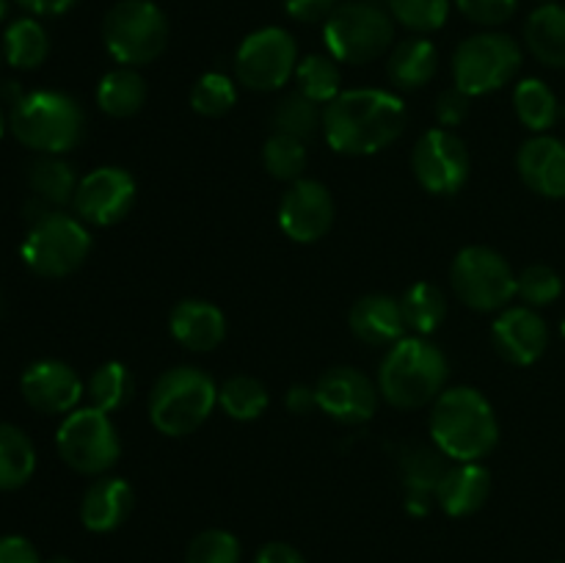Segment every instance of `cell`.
Returning a JSON list of instances; mask_svg holds the SVG:
<instances>
[{"mask_svg": "<svg viewBox=\"0 0 565 563\" xmlns=\"http://www.w3.org/2000/svg\"><path fill=\"white\" fill-rule=\"evenodd\" d=\"M326 47L331 59L362 66L381 59L395 42V22L390 11L367 0L340 3L323 25Z\"/></svg>", "mask_w": 565, "mask_h": 563, "instance_id": "8", "label": "cell"}, {"mask_svg": "<svg viewBox=\"0 0 565 563\" xmlns=\"http://www.w3.org/2000/svg\"><path fill=\"white\" fill-rule=\"evenodd\" d=\"M3 55L14 70H36L50 55V36L33 17H20L3 33Z\"/></svg>", "mask_w": 565, "mask_h": 563, "instance_id": "30", "label": "cell"}, {"mask_svg": "<svg viewBox=\"0 0 565 563\" xmlns=\"http://www.w3.org/2000/svg\"><path fill=\"white\" fill-rule=\"evenodd\" d=\"M3 130H6V121H3V110H0V138H3Z\"/></svg>", "mask_w": 565, "mask_h": 563, "instance_id": "51", "label": "cell"}, {"mask_svg": "<svg viewBox=\"0 0 565 563\" xmlns=\"http://www.w3.org/2000/svg\"><path fill=\"white\" fill-rule=\"evenodd\" d=\"M169 331L185 351L210 353L224 342L226 315L204 298H185L169 315Z\"/></svg>", "mask_w": 565, "mask_h": 563, "instance_id": "20", "label": "cell"}, {"mask_svg": "<svg viewBox=\"0 0 565 563\" xmlns=\"http://www.w3.org/2000/svg\"><path fill=\"white\" fill-rule=\"evenodd\" d=\"M235 103L237 86L224 72H204L191 88V108L199 116H207V119H218V116L230 114Z\"/></svg>", "mask_w": 565, "mask_h": 563, "instance_id": "38", "label": "cell"}, {"mask_svg": "<svg viewBox=\"0 0 565 563\" xmlns=\"http://www.w3.org/2000/svg\"><path fill=\"white\" fill-rule=\"evenodd\" d=\"M450 362L445 351L428 337H403L390 346L379 368V392L390 406L423 408L445 392Z\"/></svg>", "mask_w": 565, "mask_h": 563, "instance_id": "3", "label": "cell"}, {"mask_svg": "<svg viewBox=\"0 0 565 563\" xmlns=\"http://www.w3.org/2000/svg\"><path fill=\"white\" fill-rule=\"evenodd\" d=\"M296 86L298 94L309 97L318 105H329L342 94V72L337 59L323 53H312L298 61L296 66Z\"/></svg>", "mask_w": 565, "mask_h": 563, "instance_id": "33", "label": "cell"}, {"mask_svg": "<svg viewBox=\"0 0 565 563\" xmlns=\"http://www.w3.org/2000/svg\"><path fill=\"white\" fill-rule=\"evenodd\" d=\"M450 458L439 450V447L414 445L403 450L401 456V472L403 486H406V502L412 513H428L436 500L441 478L450 469Z\"/></svg>", "mask_w": 565, "mask_h": 563, "instance_id": "23", "label": "cell"}, {"mask_svg": "<svg viewBox=\"0 0 565 563\" xmlns=\"http://www.w3.org/2000/svg\"><path fill=\"white\" fill-rule=\"evenodd\" d=\"M77 182L81 180L75 174V166L61 155H42L28 169V185H31L33 196L53 208H64L75 199Z\"/></svg>", "mask_w": 565, "mask_h": 563, "instance_id": "28", "label": "cell"}, {"mask_svg": "<svg viewBox=\"0 0 565 563\" xmlns=\"http://www.w3.org/2000/svg\"><path fill=\"white\" fill-rule=\"evenodd\" d=\"M406 105L386 88H351L331 99L323 110V136L340 155L384 152L406 130Z\"/></svg>", "mask_w": 565, "mask_h": 563, "instance_id": "1", "label": "cell"}, {"mask_svg": "<svg viewBox=\"0 0 565 563\" xmlns=\"http://www.w3.org/2000/svg\"><path fill=\"white\" fill-rule=\"evenodd\" d=\"M491 495V472L480 461L452 464L441 478L436 502L450 517H472Z\"/></svg>", "mask_w": 565, "mask_h": 563, "instance_id": "24", "label": "cell"}, {"mask_svg": "<svg viewBox=\"0 0 565 563\" xmlns=\"http://www.w3.org/2000/svg\"><path fill=\"white\" fill-rule=\"evenodd\" d=\"M458 11L467 17L469 22L483 28L505 25L519 9V0H456Z\"/></svg>", "mask_w": 565, "mask_h": 563, "instance_id": "42", "label": "cell"}, {"mask_svg": "<svg viewBox=\"0 0 565 563\" xmlns=\"http://www.w3.org/2000/svg\"><path fill=\"white\" fill-rule=\"evenodd\" d=\"M9 130L22 147L39 155H66L83 141L86 114L72 94L42 92L22 94L9 114Z\"/></svg>", "mask_w": 565, "mask_h": 563, "instance_id": "4", "label": "cell"}, {"mask_svg": "<svg viewBox=\"0 0 565 563\" xmlns=\"http://www.w3.org/2000/svg\"><path fill=\"white\" fill-rule=\"evenodd\" d=\"M136 177L121 166H99L77 182L72 208L83 224L114 226L127 219L136 204Z\"/></svg>", "mask_w": 565, "mask_h": 563, "instance_id": "14", "label": "cell"}, {"mask_svg": "<svg viewBox=\"0 0 565 563\" xmlns=\"http://www.w3.org/2000/svg\"><path fill=\"white\" fill-rule=\"evenodd\" d=\"M439 72V50L430 39L412 36L403 39L392 47L390 61H386V75L403 92L428 86Z\"/></svg>", "mask_w": 565, "mask_h": 563, "instance_id": "25", "label": "cell"}, {"mask_svg": "<svg viewBox=\"0 0 565 563\" xmlns=\"http://www.w3.org/2000/svg\"><path fill=\"white\" fill-rule=\"evenodd\" d=\"M270 127H274V132H285V136L309 141V138L318 136V130H323V110L309 97L292 92L274 105Z\"/></svg>", "mask_w": 565, "mask_h": 563, "instance_id": "35", "label": "cell"}, {"mask_svg": "<svg viewBox=\"0 0 565 563\" xmlns=\"http://www.w3.org/2000/svg\"><path fill=\"white\" fill-rule=\"evenodd\" d=\"M298 44L285 28H259L248 33L235 53V77L252 92H279L298 66Z\"/></svg>", "mask_w": 565, "mask_h": 563, "instance_id": "12", "label": "cell"}, {"mask_svg": "<svg viewBox=\"0 0 565 563\" xmlns=\"http://www.w3.org/2000/svg\"><path fill=\"white\" fill-rule=\"evenodd\" d=\"M401 309L403 320H406V329H412L417 337H428L445 323L447 298L430 282H417V285H412L403 293Z\"/></svg>", "mask_w": 565, "mask_h": 563, "instance_id": "32", "label": "cell"}, {"mask_svg": "<svg viewBox=\"0 0 565 563\" xmlns=\"http://www.w3.org/2000/svg\"><path fill=\"white\" fill-rule=\"evenodd\" d=\"M147 81L132 66H116L97 83V105L114 119H130L147 105Z\"/></svg>", "mask_w": 565, "mask_h": 563, "instance_id": "27", "label": "cell"}, {"mask_svg": "<svg viewBox=\"0 0 565 563\" xmlns=\"http://www.w3.org/2000/svg\"><path fill=\"white\" fill-rule=\"evenodd\" d=\"M307 141L301 138L285 136V132H274L263 147V163L274 180L296 182L303 177L307 169Z\"/></svg>", "mask_w": 565, "mask_h": 563, "instance_id": "37", "label": "cell"}, {"mask_svg": "<svg viewBox=\"0 0 565 563\" xmlns=\"http://www.w3.org/2000/svg\"><path fill=\"white\" fill-rule=\"evenodd\" d=\"M6 11H9V0H0V22H3Z\"/></svg>", "mask_w": 565, "mask_h": 563, "instance_id": "50", "label": "cell"}, {"mask_svg": "<svg viewBox=\"0 0 565 563\" xmlns=\"http://www.w3.org/2000/svg\"><path fill=\"white\" fill-rule=\"evenodd\" d=\"M513 108H516L519 121L527 130H533L535 136L552 130L557 116H561L555 92L541 77H524V81L516 83V88H513Z\"/></svg>", "mask_w": 565, "mask_h": 563, "instance_id": "31", "label": "cell"}, {"mask_svg": "<svg viewBox=\"0 0 565 563\" xmlns=\"http://www.w3.org/2000/svg\"><path fill=\"white\" fill-rule=\"evenodd\" d=\"M132 486L119 475H99L81 500V522L92 533H110L132 513Z\"/></svg>", "mask_w": 565, "mask_h": 563, "instance_id": "21", "label": "cell"}, {"mask_svg": "<svg viewBox=\"0 0 565 563\" xmlns=\"http://www.w3.org/2000/svg\"><path fill=\"white\" fill-rule=\"evenodd\" d=\"M527 50L552 70H565V6L544 3L527 17L524 25Z\"/></svg>", "mask_w": 565, "mask_h": 563, "instance_id": "26", "label": "cell"}, {"mask_svg": "<svg viewBox=\"0 0 565 563\" xmlns=\"http://www.w3.org/2000/svg\"><path fill=\"white\" fill-rule=\"evenodd\" d=\"M546 3H550V0H546Z\"/></svg>", "mask_w": 565, "mask_h": 563, "instance_id": "53", "label": "cell"}, {"mask_svg": "<svg viewBox=\"0 0 565 563\" xmlns=\"http://www.w3.org/2000/svg\"><path fill=\"white\" fill-rule=\"evenodd\" d=\"M379 384L364 370L351 364L329 368L315 384V401L323 414L342 425H362L379 408Z\"/></svg>", "mask_w": 565, "mask_h": 563, "instance_id": "15", "label": "cell"}, {"mask_svg": "<svg viewBox=\"0 0 565 563\" xmlns=\"http://www.w3.org/2000/svg\"><path fill=\"white\" fill-rule=\"evenodd\" d=\"M254 563H307V557L296 550L292 544H285V541H270L263 550L257 552Z\"/></svg>", "mask_w": 565, "mask_h": 563, "instance_id": "46", "label": "cell"}, {"mask_svg": "<svg viewBox=\"0 0 565 563\" xmlns=\"http://www.w3.org/2000/svg\"><path fill=\"white\" fill-rule=\"evenodd\" d=\"M348 326L367 346H395L406 337L401 298H392L386 293H367L351 307Z\"/></svg>", "mask_w": 565, "mask_h": 563, "instance_id": "22", "label": "cell"}, {"mask_svg": "<svg viewBox=\"0 0 565 563\" xmlns=\"http://www.w3.org/2000/svg\"><path fill=\"white\" fill-rule=\"evenodd\" d=\"M412 169L419 185L436 196H452L461 191L472 171L467 144L447 127L423 132L412 152Z\"/></svg>", "mask_w": 565, "mask_h": 563, "instance_id": "13", "label": "cell"}, {"mask_svg": "<svg viewBox=\"0 0 565 563\" xmlns=\"http://www.w3.org/2000/svg\"><path fill=\"white\" fill-rule=\"evenodd\" d=\"M561 331H563V337H565V318H563V326H561Z\"/></svg>", "mask_w": 565, "mask_h": 563, "instance_id": "52", "label": "cell"}, {"mask_svg": "<svg viewBox=\"0 0 565 563\" xmlns=\"http://www.w3.org/2000/svg\"><path fill=\"white\" fill-rule=\"evenodd\" d=\"M430 439L450 461H480L500 442V419L489 397L475 386H450L430 408Z\"/></svg>", "mask_w": 565, "mask_h": 563, "instance_id": "2", "label": "cell"}, {"mask_svg": "<svg viewBox=\"0 0 565 563\" xmlns=\"http://www.w3.org/2000/svg\"><path fill=\"white\" fill-rule=\"evenodd\" d=\"M218 403V386L204 370L169 368L149 392V419L163 436H188L207 423Z\"/></svg>", "mask_w": 565, "mask_h": 563, "instance_id": "5", "label": "cell"}, {"mask_svg": "<svg viewBox=\"0 0 565 563\" xmlns=\"http://www.w3.org/2000/svg\"><path fill=\"white\" fill-rule=\"evenodd\" d=\"M491 346L516 368L539 362L550 348V326L533 307H505L491 323Z\"/></svg>", "mask_w": 565, "mask_h": 563, "instance_id": "18", "label": "cell"}, {"mask_svg": "<svg viewBox=\"0 0 565 563\" xmlns=\"http://www.w3.org/2000/svg\"><path fill=\"white\" fill-rule=\"evenodd\" d=\"M20 392L31 408L42 414H70L81 406L83 384L75 368H70L61 359H39L28 364L20 379Z\"/></svg>", "mask_w": 565, "mask_h": 563, "instance_id": "17", "label": "cell"}, {"mask_svg": "<svg viewBox=\"0 0 565 563\" xmlns=\"http://www.w3.org/2000/svg\"><path fill=\"white\" fill-rule=\"evenodd\" d=\"M132 375L127 370V364L121 362H105L88 375L86 381V395L88 406L99 408V412L110 414L119 412L127 406V401L132 397Z\"/></svg>", "mask_w": 565, "mask_h": 563, "instance_id": "34", "label": "cell"}, {"mask_svg": "<svg viewBox=\"0 0 565 563\" xmlns=\"http://www.w3.org/2000/svg\"><path fill=\"white\" fill-rule=\"evenodd\" d=\"M0 301H3V298H0Z\"/></svg>", "mask_w": 565, "mask_h": 563, "instance_id": "54", "label": "cell"}, {"mask_svg": "<svg viewBox=\"0 0 565 563\" xmlns=\"http://www.w3.org/2000/svg\"><path fill=\"white\" fill-rule=\"evenodd\" d=\"M55 450L70 469L99 478L119 461L121 439L110 414L94 406H77L61 419Z\"/></svg>", "mask_w": 565, "mask_h": 563, "instance_id": "10", "label": "cell"}, {"mask_svg": "<svg viewBox=\"0 0 565 563\" xmlns=\"http://www.w3.org/2000/svg\"><path fill=\"white\" fill-rule=\"evenodd\" d=\"M14 3L33 17H58L70 11L77 0H14Z\"/></svg>", "mask_w": 565, "mask_h": 563, "instance_id": "47", "label": "cell"}, {"mask_svg": "<svg viewBox=\"0 0 565 563\" xmlns=\"http://www.w3.org/2000/svg\"><path fill=\"white\" fill-rule=\"evenodd\" d=\"M218 406L237 423H252L268 408V390L254 375H230L218 386Z\"/></svg>", "mask_w": 565, "mask_h": 563, "instance_id": "36", "label": "cell"}, {"mask_svg": "<svg viewBox=\"0 0 565 563\" xmlns=\"http://www.w3.org/2000/svg\"><path fill=\"white\" fill-rule=\"evenodd\" d=\"M103 42L119 66H147L169 44V17L154 0H119L103 20Z\"/></svg>", "mask_w": 565, "mask_h": 563, "instance_id": "6", "label": "cell"}, {"mask_svg": "<svg viewBox=\"0 0 565 563\" xmlns=\"http://www.w3.org/2000/svg\"><path fill=\"white\" fill-rule=\"evenodd\" d=\"M287 408L292 414H307L312 408H318V401H315V386H303L296 384L290 392H287Z\"/></svg>", "mask_w": 565, "mask_h": 563, "instance_id": "48", "label": "cell"}, {"mask_svg": "<svg viewBox=\"0 0 565 563\" xmlns=\"http://www.w3.org/2000/svg\"><path fill=\"white\" fill-rule=\"evenodd\" d=\"M185 563H241V541L224 528L202 530L188 544Z\"/></svg>", "mask_w": 565, "mask_h": 563, "instance_id": "41", "label": "cell"}, {"mask_svg": "<svg viewBox=\"0 0 565 563\" xmlns=\"http://www.w3.org/2000/svg\"><path fill=\"white\" fill-rule=\"evenodd\" d=\"M516 171L524 185L546 199H565V141L539 132L519 147Z\"/></svg>", "mask_w": 565, "mask_h": 563, "instance_id": "19", "label": "cell"}, {"mask_svg": "<svg viewBox=\"0 0 565 563\" xmlns=\"http://www.w3.org/2000/svg\"><path fill=\"white\" fill-rule=\"evenodd\" d=\"M22 263L44 279L70 276L92 254V232L77 215L50 210L42 213L22 241Z\"/></svg>", "mask_w": 565, "mask_h": 563, "instance_id": "7", "label": "cell"}, {"mask_svg": "<svg viewBox=\"0 0 565 563\" xmlns=\"http://www.w3.org/2000/svg\"><path fill=\"white\" fill-rule=\"evenodd\" d=\"M340 0H285V11L296 22H326Z\"/></svg>", "mask_w": 565, "mask_h": 563, "instance_id": "44", "label": "cell"}, {"mask_svg": "<svg viewBox=\"0 0 565 563\" xmlns=\"http://www.w3.org/2000/svg\"><path fill=\"white\" fill-rule=\"evenodd\" d=\"M44 563H75V561H72V557H64V555H55V557H50V561H44Z\"/></svg>", "mask_w": 565, "mask_h": 563, "instance_id": "49", "label": "cell"}, {"mask_svg": "<svg viewBox=\"0 0 565 563\" xmlns=\"http://www.w3.org/2000/svg\"><path fill=\"white\" fill-rule=\"evenodd\" d=\"M36 472L31 436L11 423H0V491L22 489Z\"/></svg>", "mask_w": 565, "mask_h": 563, "instance_id": "29", "label": "cell"}, {"mask_svg": "<svg viewBox=\"0 0 565 563\" xmlns=\"http://www.w3.org/2000/svg\"><path fill=\"white\" fill-rule=\"evenodd\" d=\"M334 196L320 180L292 182L279 202V226L290 241L318 243L334 226Z\"/></svg>", "mask_w": 565, "mask_h": 563, "instance_id": "16", "label": "cell"}, {"mask_svg": "<svg viewBox=\"0 0 565 563\" xmlns=\"http://www.w3.org/2000/svg\"><path fill=\"white\" fill-rule=\"evenodd\" d=\"M456 296L475 312H502L516 298V270L491 246H467L450 265Z\"/></svg>", "mask_w": 565, "mask_h": 563, "instance_id": "11", "label": "cell"}, {"mask_svg": "<svg viewBox=\"0 0 565 563\" xmlns=\"http://www.w3.org/2000/svg\"><path fill=\"white\" fill-rule=\"evenodd\" d=\"M386 6L392 20L417 36L439 31L450 17V0H386Z\"/></svg>", "mask_w": 565, "mask_h": 563, "instance_id": "39", "label": "cell"}, {"mask_svg": "<svg viewBox=\"0 0 565 563\" xmlns=\"http://www.w3.org/2000/svg\"><path fill=\"white\" fill-rule=\"evenodd\" d=\"M522 47L508 33H475L452 53V83L469 97H483L511 83L522 70Z\"/></svg>", "mask_w": 565, "mask_h": 563, "instance_id": "9", "label": "cell"}, {"mask_svg": "<svg viewBox=\"0 0 565 563\" xmlns=\"http://www.w3.org/2000/svg\"><path fill=\"white\" fill-rule=\"evenodd\" d=\"M516 296L522 298L527 307H550L563 296V279L555 268L550 265H527L516 274Z\"/></svg>", "mask_w": 565, "mask_h": 563, "instance_id": "40", "label": "cell"}, {"mask_svg": "<svg viewBox=\"0 0 565 563\" xmlns=\"http://www.w3.org/2000/svg\"><path fill=\"white\" fill-rule=\"evenodd\" d=\"M469 108H472V97L461 88H447V92L439 94L436 99V119H439L441 127L452 130V127L461 125L463 119L469 116Z\"/></svg>", "mask_w": 565, "mask_h": 563, "instance_id": "43", "label": "cell"}, {"mask_svg": "<svg viewBox=\"0 0 565 563\" xmlns=\"http://www.w3.org/2000/svg\"><path fill=\"white\" fill-rule=\"evenodd\" d=\"M0 563H44L25 535H0Z\"/></svg>", "mask_w": 565, "mask_h": 563, "instance_id": "45", "label": "cell"}]
</instances>
